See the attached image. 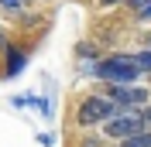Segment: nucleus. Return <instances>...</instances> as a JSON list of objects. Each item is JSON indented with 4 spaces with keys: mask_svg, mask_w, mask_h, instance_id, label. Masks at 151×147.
Wrapping results in <instances>:
<instances>
[{
    "mask_svg": "<svg viewBox=\"0 0 151 147\" xmlns=\"http://www.w3.org/2000/svg\"><path fill=\"white\" fill-rule=\"evenodd\" d=\"M24 4H28V0H0V7L10 10V14H21V10H24Z\"/></svg>",
    "mask_w": 151,
    "mask_h": 147,
    "instance_id": "8",
    "label": "nucleus"
},
{
    "mask_svg": "<svg viewBox=\"0 0 151 147\" xmlns=\"http://www.w3.org/2000/svg\"><path fill=\"white\" fill-rule=\"evenodd\" d=\"M0 48H4V31H0Z\"/></svg>",
    "mask_w": 151,
    "mask_h": 147,
    "instance_id": "12",
    "label": "nucleus"
},
{
    "mask_svg": "<svg viewBox=\"0 0 151 147\" xmlns=\"http://www.w3.org/2000/svg\"><path fill=\"white\" fill-rule=\"evenodd\" d=\"M137 130H144L141 113H113L103 123V133L113 137V140H124V137H131V133H137Z\"/></svg>",
    "mask_w": 151,
    "mask_h": 147,
    "instance_id": "3",
    "label": "nucleus"
},
{
    "mask_svg": "<svg viewBox=\"0 0 151 147\" xmlns=\"http://www.w3.org/2000/svg\"><path fill=\"white\" fill-rule=\"evenodd\" d=\"M137 17H141V21H151V4H148V7L141 10V14H137Z\"/></svg>",
    "mask_w": 151,
    "mask_h": 147,
    "instance_id": "11",
    "label": "nucleus"
},
{
    "mask_svg": "<svg viewBox=\"0 0 151 147\" xmlns=\"http://www.w3.org/2000/svg\"><path fill=\"white\" fill-rule=\"evenodd\" d=\"M89 72H93L96 79H106L110 86H124V82H134V79L141 75V69H137L134 55H110V58H103V62H96Z\"/></svg>",
    "mask_w": 151,
    "mask_h": 147,
    "instance_id": "1",
    "label": "nucleus"
},
{
    "mask_svg": "<svg viewBox=\"0 0 151 147\" xmlns=\"http://www.w3.org/2000/svg\"><path fill=\"white\" fill-rule=\"evenodd\" d=\"M24 69V55L21 51H7V75H17Z\"/></svg>",
    "mask_w": 151,
    "mask_h": 147,
    "instance_id": "6",
    "label": "nucleus"
},
{
    "mask_svg": "<svg viewBox=\"0 0 151 147\" xmlns=\"http://www.w3.org/2000/svg\"><path fill=\"white\" fill-rule=\"evenodd\" d=\"M148 41H151V38H148Z\"/></svg>",
    "mask_w": 151,
    "mask_h": 147,
    "instance_id": "13",
    "label": "nucleus"
},
{
    "mask_svg": "<svg viewBox=\"0 0 151 147\" xmlns=\"http://www.w3.org/2000/svg\"><path fill=\"white\" fill-rule=\"evenodd\" d=\"M117 147H151V130H137V133H131V137H124Z\"/></svg>",
    "mask_w": 151,
    "mask_h": 147,
    "instance_id": "5",
    "label": "nucleus"
},
{
    "mask_svg": "<svg viewBox=\"0 0 151 147\" xmlns=\"http://www.w3.org/2000/svg\"><path fill=\"white\" fill-rule=\"evenodd\" d=\"M134 62H137V69H141V72H151V48H148V51H137V55H134Z\"/></svg>",
    "mask_w": 151,
    "mask_h": 147,
    "instance_id": "7",
    "label": "nucleus"
},
{
    "mask_svg": "<svg viewBox=\"0 0 151 147\" xmlns=\"http://www.w3.org/2000/svg\"><path fill=\"white\" fill-rule=\"evenodd\" d=\"M113 113H117V103L110 96H86L76 120H79V127H96V123H106Z\"/></svg>",
    "mask_w": 151,
    "mask_h": 147,
    "instance_id": "2",
    "label": "nucleus"
},
{
    "mask_svg": "<svg viewBox=\"0 0 151 147\" xmlns=\"http://www.w3.org/2000/svg\"><path fill=\"white\" fill-rule=\"evenodd\" d=\"M117 106H148V89H141V86L134 82H124V86H110V92H106Z\"/></svg>",
    "mask_w": 151,
    "mask_h": 147,
    "instance_id": "4",
    "label": "nucleus"
},
{
    "mask_svg": "<svg viewBox=\"0 0 151 147\" xmlns=\"http://www.w3.org/2000/svg\"><path fill=\"white\" fill-rule=\"evenodd\" d=\"M148 4H151V0H127V7H131L134 14H141V10L148 7Z\"/></svg>",
    "mask_w": 151,
    "mask_h": 147,
    "instance_id": "9",
    "label": "nucleus"
},
{
    "mask_svg": "<svg viewBox=\"0 0 151 147\" xmlns=\"http://www.w3.org/2000/svg\"><path fill=\"white\" fill-rule=\"evenodd\" d=\"M141 120H144V127H151V103L141 106Z\"/></svg>",
    "mask_w": 151,
    "mask_h": 147,
    "instance_id": "10",
    "label": "nucleus"
}]
</instances>
